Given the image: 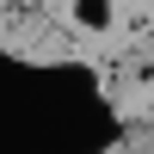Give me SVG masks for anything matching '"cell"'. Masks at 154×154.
<instances>
[{
	"instance_id": "6da1fadb",
	"label": "cell",
	"mask_w": 154,
	"mask_h": 154,
	"mask_svg": "<svg viewBox=\"0 0 154 154\" xmlns=\"http://www.w3.org/2000/svg\"><path fill=\"white\" fill-rule=\"evenodd\" d=\"M68 19L80 31L105 37V31H117V0H68Z\"/></svg>"
}]
</instances>
